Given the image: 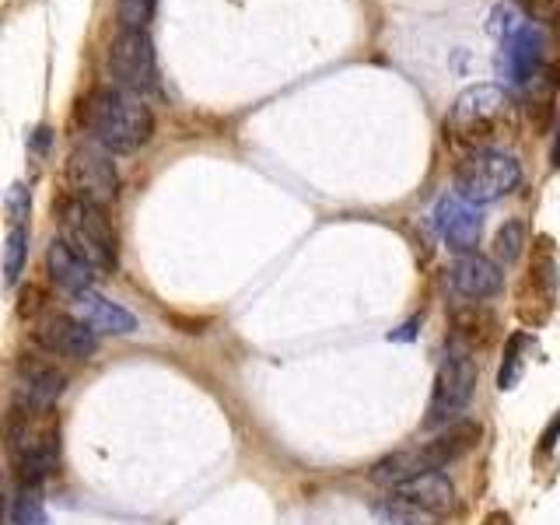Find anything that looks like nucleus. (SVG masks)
I'll return each instance as SVG.
<instances>
[{"instance_id":"obj_14","label":"nucleus","mask_w":560,"mask_h":525,"mask_svg":"<svg viewBox=\"0 0 560 525\" xmlns=\"http://www.w3.org/2000/svg\"><path fill=\"white\" fill-rule=\"evenodd\" d=\"M70 312H74L92 332H98V337H127V332H133V326H137L127 308L109 302V298L95 294V291L74 294Z\"/></svg>"},{"instance_id":"obj_22","label":"nucleus","mask_w":560,"mask_h":525,"mask_svg":"<svg viewBox=\"0 0 560 525\" xmlns=\"http://www.w3.org/2000/svg\"><path fill=\"white\" fill-rule=\"evenodd\" d=\"M522 245H525V228L518 221H508L494 238V253H498V259L512 262V259H518Z\"/></svg>"},{"instance_id":"obj_3","label":"nucleus","mask_w":560,"mask_h":525,"mask_svg":"<svg viewBox=\"0 0 560 525\" xmlns=\"http://www.w3.org/2000/svg\"><path fill=\"white\" fill-rule=\"evenodd\" d=\"M512 113L515 105L508 98L504 88L498 84H472L452 102L445 133L452 144L469 148V151H487V144L512 130Z\"/></svg>"},{"instance_id":"obj_18","label":"nucleus","mask_w":560,"mask_h":525,"mask_svg":"<svg viewBox=\"0 0 560 525\" xmlns=\"http://www.w3.org/2000/svg\"><path fill=\"white\" fill-rule=\"evenodd\" d=\"M25 253H28V228L25 224H11L8 228V253H4V280L8 288L18 284V273L25 267Z\"/></svg>"},{"instance_id":"obj_12","label":"nucleus","mask_w":560,"mask_h":525,"mask_svg":"<svg viewBox=\"0 0 560 525\" xmlns=\"http://www.w3.org/2000/svg\"><path fill=\"white\" fill-rule=\"evenodd\" d=\"M434 228L452 253L466 256V253L477 249L480 232H483L480 207L469 203L466 197H459V192H445V197L434 203Z\"/></svg>"},{"instance_id":"obj_5","label":"nucleus","mask_w":560,"mask_h":525,"mask_svg":"<svg viewBox=\"0 0 560 525\" xmlns=\"http://www.w3.org/2000/svg\"><path fill=\"white\" fill-rule=\"evenodd\" d=\"M518 183H522L518 158L508 151H494V148L472 151L469 158H463L459 168H455V192L477 207L508 197L512 189H518Z\"/></svg>"},{"instance_id":"obj_9","label":"nucleus","mask_w":560,"mask_h":525,"mask_svg":"<svg viewBox=\"0 0 560 525\" xmlns=\"http://www.w3.org/2000/svg\"><path fill=\"white\" fill-rule=\"evenodd\" d=\"M498 70L518 92H525L536 78H542V70H547V39H542V32L525 22L515 35L501 39Z\"/></svg>"},{"instance_id":"obj_24","label":"nucleus","mask_w":560,"mask_h":525,"mask_svg":"<svg viewBox=\"0 0 560 525\" xmlns=\"http://www.w3.org/2000/svg\"><path fill=\"white\" fill-rule=\"evenodd\" d=\"M28 207H32L28 189H25L22 183H14V186H11V192H8V221H11V224H25Z\"/></svg>"},{"instance_id":"obj_17","label":"nucleus","mask_w":560,"mask_h":525,"mask_svg":"<svg viewBox=\"0 0 560 525\" xmlns=\"http://www.w3.org/2000/svg\"><path fill=\"white\" fill-rule=\"evenodd\" d=\"M11 525H49L46 508L39 501V487H22L11 504Z\"/></svg>"},{"instance_id":"obj_8","label":"nucleus","mask_w":560,"mask_h":525,"mask_svg":"<svg viewBox=\"0 0 560 525\" xmlns=\"http://www.w3.org/2000/svg\"><path fill=\"white\" fill-rule=\"evenodd\" d=\"M67 186L70 197L88 203H113L119 197V172L113 165V154L98 144H84L67 154Z\"/></svg>"},{"instance_id":"obj_25","label":"nucleus","mask_w":560,"mask_h":525,"mask_svg":"<svg viewBox=\"0 0 560 525\" xmlns=\"http://www.w3.org/2000/svg\"><path fill=\"white\" fill-rule=\"evenodd\" d=\"M557 431H560V410H557V417L550 420V428L542 431V452H547V448H553V445H557Z\"/></svg>"},{"instance_id":"obj_16","label":"nucleus","mask_w":560,"mask_h":525,"mask_svg":"<svg viewBox=\"0 0 560 525\" xmlns=\"http://www.w3.org/2000/svg\"><path fill=\"white\" fill-rule=\"evenodd\" d=\"M18 378H22V396L39 402H57L67 389V375L39 354H25L18 361Z\"/></svg>"},{"instance_id":"obj_28","label":"nucleus","mask_w":560,"mask_h":525,"mask_svg":"<svg viewBox=\"0 0 560 525\" xmlns=\"http://www.w3.org/2000/svg\"><path fill=\"white\" fill-rule=\"evenodd\" d=\"M557 32H560V14H557Z\"/></svg>"},{"instance_id":"obj_19","label":"nucleus","mask_w":560,"mask_h":525,"mask_svg":"<svg viewBox=\"0 0 560 525\" xmlns=\"http://www.w3.org/2000/svg\"><path fill=\"white\" fill-rule=\"evenodd\" d=\"M529 347V337L525 332H515L512 340H508V350H504V364H501V372H498V389L504 393V389H515V382L522 378V364H525V358H522V350Z\"/></svg>"},{"instance_id":"obj_15","label":"nucleus","mask_w":560,"mask_h":525,"mask_svg":"<svg viewBox=\"0 0 560 525\" xmlns=\"http://www.w3.org/2000/svg\"><path fill=\"white\" fill-rule=\"evenodd\" d=\"M46 273H49L52 284H57L60 291H67L70 298L92 291L95 277H98L92 262H88L84 256H78L63 238L49 242V249H46Z\"/></svg>"},{"instance_id":"obj_20","label":"nucleus","mask_w":560,"mask_h":525,"mask_svg":"<svg viewBox=\"0 0 560 525\" xmlns=\"http://www.w3.org/2000/svg\"><path fill=\"white\" fill-rule=\"evenodd\" d=\"M494 329V319H490L487 312H477V308H469V312H459L455 315V337H459V343H466V350H472L480 340H477V332L487 340V332Z\"/></svg>"},{"instance_id":"obj_11","label":"nucleus","mask_w":560,"mask_h":525,"mask_svg":"<svg viewBox=\"0 0 560 525\" xmlns=\"http://www.w3.org/2000/svg\"><path fill=\"white\" fill-rule=\"evenodd\" d=\"M389 504L410 515H445L455 504V487L442 469L417 472V477L389 487Z\"/></svg>"},{"instance_id":"obj_6","label":"nucleus","mask_w":560,"mask_h":525,"mask_svg":"<svg viewBox=\"0 0 560 525\" xmlns=\"http://www.w3.org/2000/svg\"><path fill=\"white\" fill-rule=\"evenodd\" d=\"M472 389H477V364H472L469 350L452 347L434 375V389L428 402V428H448L452 420H463L459 413L469 407Z\"/></svg>"},{"instance_id":"obj_1","label":"nucleus","mask_w":560,"mask_h":525,"mask_svg":"<svg viewBox=\"0 0 560 525\" xmlns=\"http://www.w3.org/2000/svg\"><path fill=\"white\" fill-rule=\"evenodd\" d=\"M8 452L18 487H39L60 459V413L52 402L18 396L8 410Z\"/></svg>"},{"instance_id":"obj_2","label":"nucleus","mask_w":560,"mask_h":525,"mask_svg":"<svg viewBox=\"0 0 560 525\" xmlns=\"http://www.w3.org/2000/svg\"><path fill=\"white\" fill-rule=\"evenodd\" d=\"M81 122L88 137L109 154L140 151L154 133V113L148 109V102L113 84H102L84 98Z\"/></svg>"},{"instance_id":"obj_23","label":"nucleus","mask_w":560,"mask_h":525,"mask_svg":"<svg viewBox=\"0 0 560 525\" xmlns=\"http://www.w3.org/2000/svg\"><path fill=\"white\" fill-rule=\"evenodd\" d=\"M518 11L533 22H557L560 14V0H515Z\"/></svg>"},{"instance_id":"obj_4","label":"nucleus","mask_w":560,"mask_h":525,"mask_svg":"<svg viewBox=\"0 0 560 525\" xmlns=\"http://www.w3.org/2000/svg\"><path fill=\"white\" fill-rule=\"evenodd\" d=\"M60 238L95 267V273H109L119 262V238L116 228L105 218V207L67 197L60 203Z\"/></svg>"},{"instance_id":"obj_26","label":"nucleus","mask_w":560,"mask_h":525,"mask_svg":"<svg viewBox=\"0 0 560 525\" xmlns=\"http://www.w3.org/2000/svg\"><path fill=\"white\" fill-rule=\"evenodd\" d=\"M550 165L560 168V127H557V140H553V151H550Z\"/></svg>"},{"instance_id":"obj_10","label":"nucleus","mask_w":560,"mask_h":525,"mask_svg":"<svg viewBox=\"0 0 560 525\" xmlns=\"http://www.w3.org/2000/svg\"><path fill=\"white\" fill-rule=\"evenodd\" d=\"M32 340L49 358H70V361H88L98 350V332L88 329L78 315H46V319L35 323Z\"/></svg>"},{"instance_id":"obj_27","label":"nucleus","mask_w":560,"mask_h":525,"mask_svg":"<svg viewBox=\"0 0 560 525\" xmlns=\"http://www.w3.org/2000/svg\"><path fill=\"white\" fill-rule=\"evenodd\" d=\"M483 525H512V522H508V515H501V512H498V515H490Z\"/></svg>"},{"instance_id":"obj_13","label":"nucleus","mask_w":560,"mask_h":525,"mask_svg":"<svg viewBox=\"0 0 560 525\" xmlns=\"http://www.w3.org/2000/svg\"><path fill=\"white\" fill-rule=\"evenodd\" d=\"M445 288L463 298V302H483V298H494L501 291V270L498 262H490L480 253H466L445 270Z\"/></svg>"},{"instance_id":"obj_21","label":"nucleus","mask_w":560,"mask_h":525,"mask_svg":"<svg viewBox=\"0 0 560 525\" xmlns=\"http://www.w3.org/2000/svg\"><path fill=\"white\" fill-rule=\"evenodd\" d=\"M158 0H116V18L122 28H148Z\"/></svg>"},{"instance_id":"obj_7","label":"nucleus","mask_w":560,"mask_h":525,"mask_svg":"<svg viewBox=\"0 0 560 525\" xmlns=\"http://www.w3.org/2000/svg\"><path fill=\"white\" fill-rule=\"evenodd\" d=\"M109 70L119 88H127L133 95H151L162 88L158 78V52L148 28H122L109 46Z\"/></svg>"}]
</instances>
